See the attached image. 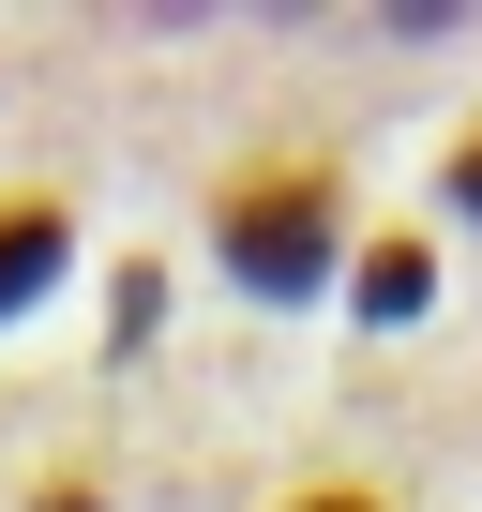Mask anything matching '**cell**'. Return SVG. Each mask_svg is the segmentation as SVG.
I'll return each mask as SVG.
<instances>
[{
    "instance_id": "5",
    "label": "cell",
    "mask_w": 482,
    "mask_h": 512,
    "mask_svg": "<svg viewBox=\"0 0 482 512\" xmlns=\"http://www.w3.org/2000/svg\"><path fill=\"white\" fill-rule=\"evenodd\" d=\"M287 512H392V497H377V482H302Z\"/></svg>"
},
{
    "instance_id": "3",
    "label": "cell",
    "mask_w": 482,
    "mask_h": 512,
    "mask_svg": "<svg viewBox=\"0 0 482 512\" xmlns=\"http://www.w3.org/2000/svg\"><path fill=\"white\" fill-rule=\"evenodd\" d=\"M437 302V256L422 241H362V317H422Z\"/></svg>"
},
{
    "instance_id": "2",
    "label": "cell",
    "mask_w": 482,
    "mask_h": 512,
    "mask_svg": "<svg viewBox=\"0 0 482 512\" xmlns=\"http://www.w3.org/2000/svg\"><path fill=\"white\" fill-rule=\"evenodd\" d=\"M61 256H76V211L61 196H0V317H31L61 287Z\"/></svg>"
},
{
    "instance_id": "1",
    "label": "cell",
    "mask_w": 482,
    "mask_h": 512,
    "mask_svg": "<svg viewBox=\"0 0 482 512\" xmlns=\"http://www.w3.org/2000/svg\"><path fill=\"white\" fill-rule=\"evenodd\" d=\"M211 256H226L257 302H302L332 256H347V241H332V166H241V181L211 196Z\"/></svg>"
},
{
    "instance_id": "4",
    "label": "cell",
    "mask_w": 482,
    "mask_h": 512,
    "mask_svg": "<svg viewBox=\"0 0 482 512\" xmlns=\"http://www.w3.org/2000/svg\"><path fill=\"white\" fill-rule=\"evenodd\" d=\"M452 211H467V226H482V121H467V136H452Z\"/></svg>"
}]
</instances>
